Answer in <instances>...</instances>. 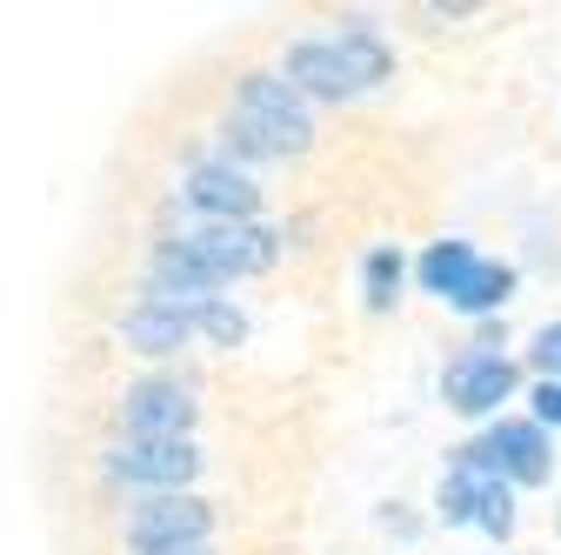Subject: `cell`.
<instances>
[{
    "label": "cell",
    "instance_id": "1",
    "mask_svg": "<svg viewBox=\"0 0 561 555\" xmlns=\"http://www.w3.org/2000/svg\"><path fill=\"white\" fill-rule=\"evenodd\" d=\"M234 127H228V148L241 161H274V155H308L314 148V121L308 101L280 81V75H248L234 94Z\"/></svg>",
    "mask_w": 561,
    "mask_h": 555
},
{
    "label": "cell",
    "instance_id": "2",
    "mask_svg": "<svg viewBox=\"0 0 561 555\" xmlns=\"http://www.w3.org/2000/svg\"><path fill=\"white\" fill-rule=\"evenodd\" d=\"M194 395L181 382H134L121 395V442H187Z\"/></svg>",
    "mask_w": 561,
    "mask_h": 555
},
{
    "label": "cell",
    "instance_id": "3",
    "mask_svg": "<svg viewBox=\"0 0 561 555\" xmlns=\"http://www.w3.org/2000/svg\"><path fill=\"white\" fill-rule=\"evenodd\" d=\"M181 248H187L194 261H207L221 282H234V274H261V268H274V254H280V241H274L261 222H207V228L187 235Z\"/></svg>",
    "mask_w": 561,
    "mask_h": 555
},
{
    "label": "cell",
    "instance_id": "4",
    "mask_svg": "<svg viewBox=\"0 0 561 555\" xmlns=\"http://www.w3.org/2000/svg\"><path fill=\"white\" fill-rule=\"evenodd\" d=\"M107 475L114 482H140V489L187 496V482L201 475V449L194 442H114L107 449Z\"/></svg>",
    "mask_w": 561,
    "mask_h": 555
},
{
    "label": "cell",
    "instance_id": "5",
    "mask_svg": "<svg viewBox=\"0 0 561 555\" xmlns=\"http://www.w3.org/2000/svg\"><path fill=\"white\" fill-rule=\"evenodd\" d=\"M207 529H215V509H207L201 496H154L148 509H134L127 542H134V555H161V548L207 542Z\"/></svg>",
    "mask_w": 561,
    "mask_h": 555
},
{
    "label": "cell",
    "instance_id": "6",
    "mask_svg": "<svg viewBox=\"0 0 561 555\" xmlns=\"http://www.w3.org/2000/svg\"><path fill=\"white\" fill-rule=\"evenodd\" d=\"M515 362L508 355H495V349H474V355H461L455 369H448V408H461V415H488V408H502L508 395H515Z\"/></svg>",
    "mask_w": 561,
    "mask_h": 555
},
{
    "label": "cell",
    "instance_id": "7",
    "mask_svg": "<svg viewBox=\"0 0 561 555\" xmlns=\"http://www.w3.org/2000/svg\"><path fill=\"white\" fill-rule=\"evenodd\" d=\"M181 194H187V207H201V215H215V222H254V207H261L254 181L234 161H201Z\"/></svg>",
    "mask_w": 561,
    "mask_h": 555
},
{
    "label": "cell",
    "instance_id": "8",
    "mask_svg": "<svg viewBox=\"0 0 561 555\" xmlns=\"http://www.w3.org/2000/svg\"><path fill=\"white\" fill-rule=\"evenodd\" d=\"M280 81H288L301 101H308V94H314V101H347V94H362L355 75L341 67V54H334L328 41H295V47H288V75H280Z\"/></svg>",
    "mask_w": 561,
    "mask_h": 555
},
{
    "label": "cell",
    "instance_id": "9",
    "mask_svg": "<svg viewBox=\"0 0 561 555\" xmlns=\"http://www.w3.org/2000/svg\"><path fill=\"white\" fill-rule=\"evenodd\" d=\"M328 47L341 54V67H347V75H355V88H375V81H388V75H394V54L381 47V34H375L368 21H347V27H341Z\"/></svg>",
    "mask_w": 561,
    "mask_h": 555
},
{
    "label": "cell",
    "instance_id": "10",
    "mask_svg": "<svg viewBox=\"0 0 561 555\" xmlns=\"http://www.w3.org/2000/svg\"><path fill=\"white\" fill-rule=\"evenodd\" d=\"M187 335H194L187 315H168V308H148V302H140V308L121 321V341H127L134 355H174Z\"/></svg>",
    "mask_w": 561,
    "mask_h": 555
},
{
    "label": "cell",
    "instance_id": "11",
    "mask_svg": "<svg viewBox=\"0 0 561 555\" xmlns=\"http://www.w3.org/2000/svg\"><path fill=\"white\" fill-rule=\"evenodd\" d=\"M474 248L468 241H435L428 254H421V288H428V295H442V302H455L461 295V282H468V274H474Z\"/></svg>",
    "mask_w": 561,
    "mask_h": 555
},
{
    "label": "cell",
    "instance_id": "12",
    "mask_svg": "<svg viewBox=\"0 0 561 555\" xmlns=\"http://www.w3.org/2000/svg\"><path fill=\"white\" fill-rule=\"evenodd\" d=\"M508 295H515V268L508 261H474V274L461 282V295L448 308H461V315H495Z\"/></svg>",
    "mask_w": 561,
    "mask_h": 555
},
{
    "label": "cell",
    "instance_id": "13",
    "mask_svg": "<svg viewBox=\"0 0 561 555\" xmlns=\"http://www.w3.org/2000/svg\"><path fill=\"white\" fill-rule=\"evenodd\" d=\"M474 522H481L488 535H495V542H508V535H515V489H508V482H481Z\"/></svg>",
    "mask_w": 561,
    "mask_h": 555
},
{
    "label": "cell",
    "instance_id": "14",
    "mask_svg": "<svg viewBox=\"0 0 561 555\" xmlns=\"http://www.w3.org/2000/svg\"><path fill=\"white\" fill-rule=\"evenodd\" d=\"M362 288H368V308H388L394 302V288H401V254L394 248H375L362 261Z\"/></svg>",
    "mask_w": 561,
    "mask_h": 555
},
{
    "label": "cell",
    "instance_id": "15",
    "mask_svg": "<svg viewBox=\"0 0 561 555\" xmlns=\"http://www.w3.org/2000/svg\"><path fill=\"white\" fill-rule=\"evenodd\" d=\"M194 328H201L207 341H221V349H234V341L248 335V321H241V308H228L221 295H215V302H201V308H194Z\"/></svg>",
    "mask_w": 561,
    "mask_h": 555
},
{
    "label": "cell",
    "instance_id": "16",
    "mask_svg": "<svg viewBox=\"0 0 561 555\" xmlns=\"http://www.w3.org/2000/svg\"><path fill=\"white\" fill-rule=\"evenodd\" d=\"M474 502H481V475L455 468V475L442 482V522H474Z\"/></svg>",
    "mask_w": 561,
    "mask_h": 555
},
{
    "label": "cell",
    "instance_id": "17",
    "mask_svg": "<svg viewBox=\"0 0 561 555\" xmlns=\"http://www.w3.org/2000/svg\"><path fill=\"white\" fill-rule=\"evenodd\" d=\"M535 369H541V382H561V321H548L535 335Z\"/></svg>",
    "mask_w": 561,
    "mask_h": 555
},
{
    "label": "cell",
    "instance_id": "18",
    "mask_svg": "<svg viewBox=\"0 0 561 555\" xmlns=\"http://www.w3.org/2000/svg\"><path fill=\"white\" fill-rule=\"evenodd\" d=\"M535 429H561V382L535 388Z\"/></svg>",
    "mask_w": 561,
    "mask_h": 555
},
{
    "label": "cell",
    "instance_id": "19",
    "mask_svg": "<svg viewBox=\"0 0 561 555\" xmlns=\"http://www.w3.org/2000/svg\"><path fill=\"white\" fill-rule=\"evenodd\" d=\"M161 555H215L207 542H187V548H161Z\"/></svg>",
    "mask_w": 561,
    "mask_h": 555
}]
</instances>
